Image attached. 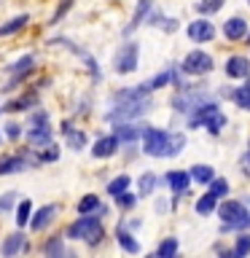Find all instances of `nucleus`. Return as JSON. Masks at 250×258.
Wrapping results in <instances>:
<instances>
[{"mask_svg": "<svg viewBox=\"0 0 250 258\" xmlns=\"http://www.w3.org/2000/svg\"><path fill=\"white\" fill-rule=\"evenodd\" d=\"M185 148L183 132H164V129L148 126L143 135V153L153 159H172Z\"/></svg>", "mask_w": 250, "mask_h": 258, "instance_id": "1", "label": "nucleus"}, {"mask_svg": "<svg viewBox=\"0 0 250 258\" xmlns=\"http://www.w3.org/2000/svg\"><path fill=\"white\" fill-rule=\"evenodd\" d=\"M65 237H68V239H81V242H86L89 247H97V245L102 242V237H105L102 218H97L94 213L76 218V221H73V223L68 226Z\"/></svg>", "mask_w": 250, "mask_h": 258, "instance_id": "2", "label": "nucleus"}, {"mask_svg": "<svg viewBox=\"0 0 250 258\" xmlns=\"http://www.w3.org/2000/svg\"><path fill=\"white\" fill-rule=\"evenodd\" d=\"M151 110V97H137V100H121L113 102V108L105 113V121L121 124V121H137Z\"/></svg>", "mask_w": 250, "mask_h": 258, "instance_id": "3", "label": "nucleus"}, {"mask_svg": "<svg viewBox=\"0 0 250 258\" xmlns=\"http://www.w3.org/2000/svg\"><path fill=\"white\" fill-rule=\"evenodd\" d=\"M24 137H27V143L35 145V148H43V145L51 143L54 132H51V126H48V113L46 110H32L30 113Z\"/></svg>", "mask_w": 250, "mask_h": 258, "instance_id": "4", "label": "nucleus"}, {"mask_svg": "<svg viewBox=\"0 0 250 258\" xmlns=\"http://www.w3.org/2000/svg\"><path fill=\"white\" fill-rule=\"evenodd\" d=\"M137 62H140V43L137 40H127V43L118 46L116 56H113V70L118 76H129V73L137 70Z\"/></svg>", "mask_w": 250, "mask_h": 258, "instance_id": "5", "label": "nucleus"}, {"mask_svg": "<svg viewBox=\"0 0 250 258\" xmlns=\"http://www.w3.org/2000/svg\"><path fill=\"white\" fill-rule=\"evenodd\" d=\"M180 70L185 73V76H207V73L213 70V56H210L207 51H202V48L189 51L180 62Z\"/></svg>", "mask_w": 250, "mask_h": 258, "instance_id": "6", "label": "nucleus"}, {"mask_svg": "<svg viewBox=\"0 0 250 258\" xmlns=\"http://www.w3.org/2000/svg\"><path fill=\"white\" fill-rule=\"evenodd\" d=\"M46 43H51V46H65L68 51H73L76 56H81V59H84L86 70L92 73V78H94V81H100V78H102V73H100V64H97V59L86 51V48H81V46L76 43V40H70V38H51V40H46Z\"/></svg>", "mask_w": 250, "mask_h": 258, "instance_id": "7", "label": "nucleus"}, {"mask_svg": "<svg viewBox=\"0 0 250 258\" xmlns=\"http://www.w3.org/2000/svg\"><path fill=\"white\" fill-rule=\"evenodd\" d=\"M148 124H140V121H121V124H113V135L118 137V143L135 145L137 140H143Z\"/></svg>", "mask_w": 250, "mask_h": 258, "instance_id": "8", "label": "nucleus"}, {"mask_svg": "<svg viewBox=\"0 0 250 258\" xmlns=\"http://www.w3.org/2000/svg\"><path fill=\"white\" fill-rule=\"evenodd\" d=\"M185 35H189V40H194V43H210V40L215 38V27H213V22H207V19H194L189 27H185Z\"/></svg>", "mask_w": 250, "mask_h": 258, "instance_id": "9", "label": "nucleus"}, {"mask_svg": "<svg viewBox=\"0 0 250 258\" xmlns=\"http://www.w3.org/2000/svg\"><path fill=\"white\" fill-rule=\"evenodd\" d=\"M118 137L116 135H102V137H97L94 145H92V156L94 159H110V156H116L118 153Z\"/></svg>", "mask_w": 250, "mask_h": 258, "instance_id": "10", "label": "nucleus"}, {"mask_svg": "<svg viewBox=\"0 0 250 258\" xmlns=\"http://www.w3.org/2000/svg\"><path fill=\"white\" fill-rule=\"evenodd\" d=\"M56 213H59V205H54V202L43 205V207L38 210V213H32V218H30V229H32V231H43L46 226L56 218Z\"/></svg>", "mask_w": 250, "mask_h": 258, "instance_id": "11", "label": "nucleus"}, {"mask_svg": "<svg viewBox=\"0 0 250 258\" xmlns=\"http://www.w3.org/2000/svg\"><path fill=\"white\" fill-rule=\"evenodd\" d=\"M164 183L172 188L175 197H183V194H189V185H191V172H185V169H172V172L164 175Z\"/></svg>", "mask_w": 250, "mask_h": 258, "instance_id": "12", "label": "nucleus"}, {"mask_svg": "<svg viewBox=\"0 0 250 258\" xmlns=\"http://www.w3.org/2000/svg\"><path fill=\"white\" fill-rule=\"evenodd\" d=\"M27 250H30V245H27V239H24V234L14 231V234H8V237L3 239V245H0V255L11 258L16 253H27Z\"/></svg>", "mask_w": 250, "mask_h": 258, "instance_id": "13", "label": "nucleus"}, {"mask_svg": "<svg viewBox=\"0 0 250 258\" xmlns=\"http://www.w3.org/2000/svg\"><path fill=\"white\" fill-rule=\"evenodd\" d=\"M226 76L229 78H250V59L242 54H234L226 59Z\"/></svg>", "mask_w": 250, "mask_h": 258, "instance_id": "14", "label": "nucleus"}, {"mask_svg": "<svg viewBox=\"0 0 250 258\" xmlns=\"http://www.w3.org/2000/svg\"><path fill=\"white\" fill-rule=\"evenodd\" d=\"M38 105H40V94H38V89H35V92H27V94H22L19 100H11V102H6V105H3V113L32 110V108H38Z\"/></svg>", "mask_w": 250, "mask_h": 258, "instance_id": "15", "label": "nucleus"}, {"mask_svg": "<svg viewBox=\"0 0 250 258\" xmlns=\"http://www.w3.org/2000/svg\"><path fill=\"white\" fill-rule=\"evenodd\" d=\"M27 167H30L27 151H24V153H14V156H6V159H0V175H16V172H24Z\"/></svg>", "mask_w": 250, "mask_h": 258, "instance_id": "16", "label": "nucleus"}, {"mask_svg": "<svg viewBox=\"0 0 250 258\" xmlns=\"http://www.w3.org/2000/svg\"><path fill=\"white\" fill-rule=\"evenodd\" d=\"M245 213H247V207H245V202H239V199H226L223 205H218V215H221L223 223L237 221V218H242Z\"/></svg>", "mask_w": 250, "mask_h": 258, "instance_id": "17", "label": "nucleus"}, {"mask_svg": "<svg viewBox=\"0 0 250 258\" xmlns=\"http://www.w3.org/2000/svg\"><path fill=\"white\" fill-rule=\"evenodd\" d=\"M151 6H153V0H137V8H135V14H132V22H129L124 30H121V32H124V38H127V35H132V32H135L137 27H140V24H143L145 19H148Z\"/></svg>", "mask_w": 250, "mask_h": 258, "instance_id": "18", "label": "nucleus"}, {"mask_svg": "<svg viewBox=\"0 0 250 258\" xmlns=\"http://www.w3.org/2000/svg\"><path fill=\"white\" fill-rule=\"evenodd\" d=\"M223 35L226 40H242L247 35V22L242 16H231V19L223 22Z\"/></svg>", "mask_w": 250, "mask_h": 258, "instance_id": "19", "label": "nucleus"}, {"mask_svg": "<svg viewBox=\"0 0 250 258\" xmlns=\"http://www.w3.org/2000/svg\"><path fill=\"white\" fill-rule=\"evenodd\" d=\"M116 242H118V247L124 250V253H140V242L135 239V234H129L127 231V226L124 223H118V229H116Z\"/></svg>", "mask_w": 250, "mask_h": 258, "instance_id": "20", "label": "nucleus"}, {"mask_svg": "<svg viewBox=\"0 0 250 258\" xmlns=\"http://www.w3.org/2000/svg\"><path fill=\"white\" fill-rule=\"evenodd\" d=\"M43 255H54V258H59V255H68V247H65V234H56V237L51 239H46L43 242Z\"/></svg>", "mask_w": 250, "mask_h": 258, "instance_id": "21", "label": "nucleus"}, {"mask_svg": "<svg viewBox=\"0 0 250 258\" xmlns=\"http://www.w3.org/2000/svg\"><path fill=\"white\" fill-rule=\"evenodd\" d=\"M194 210H197V215L202 218H207V215H213L215 210H218V197H213V194H202V197L197 199V205H194Z\"/></svg>", "mask_w": 250, "mask_h": 258, "instance_id": "22", "label": "nucleus"}, {"mask_svg": "<svg viewBox=\"0 0 250 258\" xmlns=\"http://www.w3.org/2000/svg\"><path fill=\"white\" fill-rule=\"evenodd\" d=\"M27 22H30V16H27V14L14 16L11 22H3V24H0V38H6V35H16L19 30L27 27Z\"/></svg>", "mask_w": 250, "mask_h": 258, "instance_id": "23", "label": "nucleus"}, {"mask_svg": "<svg viewBox=\"0 0 250 258\" xmlns=\"http://www.w3.org/2000/svg\"><path fill=\"white\" fill-rule=\"evenodd\" d=\"M156 185H159L156 175H153V172H143L140 180H137V197H151V194L156 191Z\"/></svg>", "mask_w": 250, "mask_h": 258, "instance_id": "24", "label": "nucleus"}, {"mask_svg": "<svg viewBox=\"0 0 250 258\" xmlns=\"http://www.w3.org/2000/svg\"><path fill=\"white\" fill-rule=\"evenodd\" d=\"M226 124H229V121H226V116H223L221 110H215V113H210V116L205 118V124H202V126H205L210 135H221L223 129H226Z\"/></svg>", "mask_w": 250, "mask_h": 258, "instance_id": "25", "label": "nucleus"}, {"mask_svg": "<svg viewBox=\"0 0 250 258\" xmlns=\"http://www.w3.org/2000/svg\"><path fill=\"white\" fill-rule=\"evenodd\" d=\"M65 143H68L70 151H84V148H86V132H84V129H76V126H73L70 132L65 135Z\"/></svg>", "mask_w": 250, "mask_h": 258, "instance_id": "26", "label": "nucleus"}, {"mask_svg": "<svg viewBox=\"0 0 250 258\" xmlns=\"http://www.w3.org/2000/svg\"><path fill=\"white\" fill-rule=\"evenodd\" d=\"M189 172H191V180H197V183H205V185H207V183L215 177V169L210 167V164H194V167L189 169Z\"/></svg>", "mask_w": 250, "mask_h": 258, "instance_id": "27", "label": "nucleus"}, {"mask_svg": "<svg viewBox=\"0 0 250 258\" xmlns=\"http://www.w3.org/2000/svg\"><path fill=\"white\" fill-rule=\"evenodd\" d=\"M27 70H35V56H32V54L19 56L14 64H8V68H6L8 76H14V73H27Z\"/></svg>", "mask_w": 250, "mask_h": 258, "instance_id": "28", "label": "nucleus"}, {"mask_svg": "<svg viewBox=\"0 0 250 258\" xmlns=\"http://www.w3.org/2000/svg\"><path fill=\"white\" fill-rule=\"evenodd\" d=\"M229 97H231L234 102H237V108H242V110H250V81H247L245 86H239V89H231Z\"/></svg>", "mask_w": 250, "mask_h": 258, "instance_id": "29", "label": "nucleus"}, {"mask_svg": "<svg viewBox=\"0 0 250 258\" xmlns=\"http://www.w3.org/2000/svg\"><path fill=\"white\" fill-rule=\"evenodd\" d=\"M102 202L97 194H86V197H81L78 199V215H89V213H94L97 207H100Z\"/></svg>", "mask_w": 250, "mask_h": 258, "instance_id": "30", "label": "nucleus"}, {"mask_svg": "<svg viewBox=\"0 0 250 258\" xmlns=\"http://www.w3.org/2000/svg\"><path fill=\"white\" fill-rule=\"evenodd\" d=\"M30 218H32V202L24 199V202H19V205H16V226H19V229H24V226L30 223Z\"/></svg>", "mask_w": 250, "mask_h": 258, "instance_id": "31", "label": "nucleus"}, {"mask_svg": "<svg viewBox=\"0 0 250 258\" xmlns=\"http://www.w3.org/2000/svg\"><path fill=\"white\" fill-rule=\"evenodd\" d=\"M177 250H180V245H177V239L175 237H167V239H161L159 242V247H156V255L159 258H172Z\"/></svg>", "mask_w": 250, "mask_h": 258, "instance_id": "32", "label": "nucleus"}, {"mask_svg": "<svg viewBox=\"0 0 250 258\" xmlns=\"http://www.w3.org/2000/svg\"><path fill=\"white\" fill-rule=\"evenodd\" d=\"M129 185H132V177H129V175H118V177H113V180L108 183V194H110L113 199H116L121 191L129 188Z\"/></svg>", "mask_w": 250, "mask_h": 258, "instance_id": "33", "label": "nucleus"}, {"mask_svg": "<svg viewBox=\"0 0 250 258\" xmlns=\"http://www.w3.org/2000/svg\"><path fill=\"white\" fill-rule=\"evenodd\" d=\"M223 3L226 0H199L197 3V11L202 14V16H213V14H218L223 8Z\"/></svg>", "mask_w": 250, "mask_h": 258, "instance_id": "34", "label": "nucleus"}, {"mask_svg": "<svg viewBox=\"0 0 250 258\" xmlns=\"http://www.w3.org/2000/svg\"><path fill=\"white\" fill-rule=\"evenodd\" d=\"M210 185V194L213 197H218V199H223V197H229V180H223V177H213V180L207 183Z\"/></svg>", "mask_w": 250, "mask_h": 258, "instance_id": "35", "label": "nucleus"}, {"mask_svg": "<svg viewBox=\"0 0 250 258\" xmlns=\"http://www.w3.org/2000/svg\"><path fill=\"white\" fill-rule=\"evenodd\" d=\"M231 255H250V234L247 231H239V237L231 247Z\"/></svg>", "mask_w": 250, "mask_h": 258, "instance_id": "36", "label": "nucleus"}, {"mask_svg": "<svg viewBox=\"0 0 250 258\" xmlns=\"http://www.w3.org/2000/svg\"><path fill=\"white\" fill-rule=\"evenodd\" d=\"M38 159H40V164H51V161H56V159H59V145H56V143L43 145V151L38 153Z\"/></svg>", "mask_w": 250, "mask_h": 258, "instance_id": "37", "label": "nucleus"}, {"mask_svg": "<svg viewBox=\"0 0 250 258\" xmlns=\"http://www.w3.org/2000/svg\"><path fill=\"white\" fill-rule=\"evenodd\" d=\"M247 229H250V210H247L242 218H237V221L221 226V231H247Z\"/></svg>", "mask_w": 250, "mask_h": 258, "instance_id": "38", "label": "nucleus"}, {"mask_svg": "<svg viewBox=\"0 0 250 258\" xmlns=\"http://www.w3.org/2000/svg\"><path fill=\"white\" fill-rule=\"evenodd\" d=\"M145 84H148L151 92H156V89H164V86H169V68H167V70H161L159 76H153L151 81H145Z\"/></svg>", "mask_w": 250, "mask_h": 258, "instance_id": "39", "label": "nucleus"}, {"mask_svg": "<svg viewBox=\"0 0 250 258\" xmlns=\"http://www.w3.org/2000/svg\"><path fill=\"white\" fill-rule=\"evenodd\" d=\"M116 205L121 207V210H132L135 205H137V194H132V191H121L118 197H116Z\"/></svg>", "mask_w": 250, "mask_h": 258, "instance_id": "40", "label": "nucleus"}, {"mask_svg": "<svg viewBox=\"0 0 250 258\" xmlns=\"http://www.w3.org/2000/svg\"><path fill=\"white\" fill-rule=\"evenodd\" d=\"M73 3H76V0H62L59 8H56V11L51 14V19H48V24H51V27H56V24L62 22V16H65V14H68L70 8H73Z\"/></svg>", "mask_w": 250, "mask_h": 258, "instance_id": "41", "label": "nucleus"}, {"mask_svg": "<svg viewBox=\"0 0 250 258\" xmlns=\"http://www.w3.org/2000/svg\"><path fill=\"white\" fill-rule=\"evenodd\" d=\"M14 202H16V191L3 194V197H0V215L11 213V210H14Z\"/></svg>", "mask_w": 250, "mask_h": 258, "instance_id": "42", "label": "nucleus"}, {"mask_svg": "<svg viewBox=\"0 0 250 258\" xmlns=\"http://www.w3.org/2000/svg\"><path fill=\"white\" fill-rule=\"evenodd\" d=\"M22 132H24V126H22V124H16V121L6 124V137H8V140H19Z\"/></svg>", "mask_w": 250, "mask_h": 258, "instance_id": "43", "label": "nucleus"}, {"mask_svg": "<svg viewBox=\"0 0 250 258\" xmlns=\"http://www.w3.org/2000/svg\"><path fill=\"white\" fill-rule=\"evenodd\" d=\"M70 129H73V121H70V118H65V121H62V124H59V135L65 137V135H68V132H70Z\"/></svg>", "mask_w": 250, "mask_h": 258, "instance_id": "44", "label": "nucleus"}, {"mask_svg": "<svg viewBox=\"0 0 250 258\" xmlns=\"http://www.w3.org/2000/svg\"><path fill=\"white\" fill-rule=\"evenodd\" d=\"M245 161H250V148H247V153H245Z\"/></svg>", "mask_w": 250, "mask_h": 258, "instance_id": "45", "label": "nucleus"}, {"mask_svg": "<svg viewBox=\"0 0 250 258\" xmlns=\"http://www.w3.org/2000/svg\"><path fill=\"white\" fill-rule=\"evenodd\" d=\"M0 143H3V135H0Z\"/></svg>", "mask_w": 250, "mask_h": 258, "instance_id": "46", "label": "nucleus"}, {"mask_svg": "<svg viewBox=\"0 0 250 258\" xmlns=\"http://www.w3.org/2000/svg\"><path fill=\"white\" fill-rule=\"evenodd\" d=\"M0 113H3V108H0Z\"/></svg>", "mask_w": 250, "mask_h": 258, "instance_id": "47", "label": "nucleus"}, {"mask_svg": "<svg viewBox=\"0 0 250 258\" xmlns=\"http://www.w3.org/2000/svg\"><path fill=\"white\" fill-rule=\"evenodd\" d=\"M247 6H250V0H247Z\"/></svg>", "mask_w": 250, "mask_h": 258, "instance_id": "48", "label": "nucleus"}]
</instances>
